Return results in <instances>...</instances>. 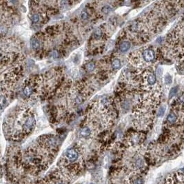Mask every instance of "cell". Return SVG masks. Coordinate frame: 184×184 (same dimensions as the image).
Instances as JSON below:
<instances>
[{"instance_id":"17","label":"cell","mask_w":184,"mask_h":184,"mask_svg":"<svg viewBox=\"0 0 184 184\" xmlns=\"http://www.w3.org/2000/svg\"><path fill=\"white\" fill-rule=\"evenodd\" d=\"M172 77L170 75H167L165 77V82L166 83V84H170L172 83Z\"/></svg>"},{"instance_id":"7","label":"cell","mask_w":184,"mask_h":184,"mask_svg":"<svg viewBox=\"0 0 184 184\" xmlns=\"http://www.w3.org/2000/svg\"><path fill=\"white\" fill-rule=\"evenodd\" d=\"M33 93V88L32 86L30 85H27L24 87V94L25 96H26L27 97H29Z\"/></svg>"},{"instance_id":"2","label":"cell","mask_w":184,"mask_h":184,"mask_svg":"<svg viewBox=\"0 0 184 184\" xmlns=\"http://www.w3.org/2000/svg\"><path fill=\"white\" fill-rule=\"evenodd\" d=\"M79 152L75 148H69L65 152V157L70 163H74L79 159Z\"/></svg>"},{"instance_id":"20","label":"cell","mask_w":184,"mask_h":184,"mask_svg":"<svg viewBox=\"0 0 184 184\" xmlns=\"http://www.w3.org/2000/svg\"><path fill=\"white\" fill-rule=\"evenodd\" d=\"M162 70H161V68H158V70H157V75L159 77H161V75H162Z\"/></svg>"},{"instance_id":"22","label":"cell","mask_w":184,"mask_h":184,"mask_svg":"<svg viewBox=\"0 0 184 184\" xmlns=\"http://www.w3.org/2000/svg\"><path fill=\"white\" fill-rule=\"evenodd\" d=\"M0 59H1V52H0Z\"/></svg>"},{"instance_id":"6","label":"cell","mask_w":184,"mask_h":184,"mask_svg":"<svg viewBox=\"0 0 184 184\" xmlns=\"http://www.w3.org/2000/svg\"><path fill=\"white\" fill-rule=\"evenodd\" d=\"M80 135L83 137H89L91 135V131L90 130V128H88V127H84V128H82L80 131Z\"/></svg>"},{"instance_id":"3","label":"cell","mask_w":184,"mask_h":184,"mask_svg":"<svg viewBox=\"0 0 184 184\" xmlns=\"http://www.w3.org/2000/svg\"><path fill=\"white\" fill-rule=\"evenodd\" d=\"M143 58L145 62H151L155 58V54L154 50L152 49L145 50L143 52Z\"/></svg>"},{"instance_id":"12","label":"cell","mask_w":184,"mask_h":184,"mask_svg":"<svg viewBox=\"0 0 184 184\" xmlns=\"http://www.w3.org/2000/svg\"><path fill=\"white\" fill-rule=\"evenodd\" d=\"M31 20L34 23H37L40 20V15L39 14H37V13H34L33 15L31 16Z\"/></svg>"},{"instance_id":"14","label":"cell","mask_w":184,"mask_h":184,"mask_svg":"<svg viewBox=\"0 0 184 184\" xmlns=\"http://www.w3.org/2000/svg\"><path fill=\"white\" fill-rule=\"evenodd\" d=\"M133 184H143V179L141 177H135V179H133V181H132Z\"/></svg>"},{"instance_id":"13","label":"cell","mask_w":184,"mask_h":184,"mask_svg":"<svg viewBox=\"0 0 184 184\" xmlns=\"http://www.w3.org/2000/svg\"><path fill=\"white\" fill-rule=\"evenodd\" d=\"M177 91H178V87H174L172 88L170 91V95H169V98L171 99L173 96L175 95V94L177 93Z\"/></svg>"},{"instance_id":"21","label":"cell","mask_w":184,"mask_h":184,"mask_svg":"<svg viewBox=\"0 0 184 184\" xmlns=\"http://www.w3.org/2000/svg\"><path fill=\"white\" fill-rule=\"evenodd\" d=\"M54 184H66L64 182L61 181H57L54 183Z\"/></svg>"},{"instance_id":"19","label":"cell","mask_w":184,"mask_h":184,"mask_svg":"<svg viewBox=\"0 0 184 184\" xmlns=\"http://www.w3.org/2000/svg\"><path fill=\"white\" fill-rule=\"evenodd\" d=\"M101 34H102V33H101V30L100 28H98L97 30L95 31V37H97V38H99V37H101Z\"/></svg>"},{"instance_id":"5","label":"cell","mask_w":184,"mask_h":184,"mask_svg":"<svg viewBox=\"0 0 184 184\" xmlns=\"http://www.w3.org/2000/svg\"><path fill=\"white\" fill-rule=\"evenodd\" d=\"M147 83L150 86H152L156 83V77L153 73H149L147 75Z\"/></svg>"},{"instance_id":"11","label":"cell","mask_w":184,"mask_h":184,"mask_svg":"<svg viewBox=\"0 0 184 184\" xmlns=\"http://www.w3.org/2000/svg\"><path fill=\"white\" fill-rule=\"evenodd\" d=\"M86 70H88V72H92L93 70H94V69L95 68V65L94 64L93 62H89L88 64H86Z\"/></svg>"},{"instance_id":"10","label":"cell","mask_w":184,"mask_h":184,"mask_svg":"<svg viewBox=\"0 0 184 184\" xmlns=\"http://www.w3.org/2000/svg\"><path fill=\"white\" fill-rule=\"evenodd\" d=\"M112 65H113V68L114 69H118V68H119L121 66V61L119 59H114L113 61V64H112Z\"/></svg>"},{"instance_id":"1","label":"cell","mask_w":184,"mask_h":184,"mask_svg":"<svg viewBox=\"0 0 184 184\" xmlns=\"http://www.w3.org/2000/svg\"><path fill=\"white\" fill-rule=\"evenodd\" d=\"M23 123L22 125V134H28L30 133L35 125V118L34 115L28 113H26L23 117Z\"/></svg>"},{"instance_id":"9","label":"cell","mask_w":184,"mask_h":184,"mask_svg":"<svg viewBox=\"0 0 184 184\" xmlns=\"http://www.w3.org/2000/svg\"><path fill=\"white\" fill-rule=\"evenodd\" d=\"M177 119V116L175 115L174 113H170V114H169L167 117V121L170 123H174L176 122Z\"/></svg>"},{"instance_id":"16","label":"cell","mask_w":184,"mask_h":184,"mask_svg":"<svg viewBox=\"0 0 184 184\" xmlns=\"http://www.w3.org/2000/svg\"><path fill=\"white\" fill-rule=\"evenodd\" d=\"M165 106H162L159 109V111H158V117H162L163 116V115L165 114Z\"/></svg>"},{"instance_id":"18","label":"cell","mask_w":184,"mask_h":184,"mask_svg":"<svg viewBox=\"0 0 184 184\" xmlns=\"http://www.w3.org/2000/svg\"><path fill=\"white\" fill-rule=\"evenodd\" d=\"M81 18L83 19V20H87L88 18V13L86 12V11H83V12H81Z\"/></svg>"},{"instance_id":"4","label":"cell","mask_w":184,"mask_h":184,"mask_svg":"<svg viewBox=\"0 0 184 184\" xmlns=\"http://www.w3.org/2000/svg\"><path fill=\"white\" fill-rule=\"evenodd\" d=\"M30 44L31 46L34 50H38L40 47V42L39 39L35 38V37H32L31 40H30Z\"/></svg>"},{"instance_id":"15","label":"cell","mask_w":184,"mask_h":184,"mask_svg":"<svg viewBox=\"0 0 184 184\" xmlns=\"http://www.w3.org/2000/svg\"><path fill=\"white\" fill-rule=\"evenodd\" d=\"M111 10H112V8L110 6H105L102 8V12L105 14H108L109 12H111Z\"/></svg>"},{"instance_id":"8","label":"cell","mask_w":184,"mask_h":184,"mask_svg":"<svg viewBox=\"0 0 184 184\" xmlns=\"http://www.w3.org/2000/svg\"><path fill=\"white\" fill-rule=\"evenodd\" d=\"M130 48V42H123L120 44L119 46V49L121 52H125L128 51L129 48Z\"/></svg>"}]
</instances>
